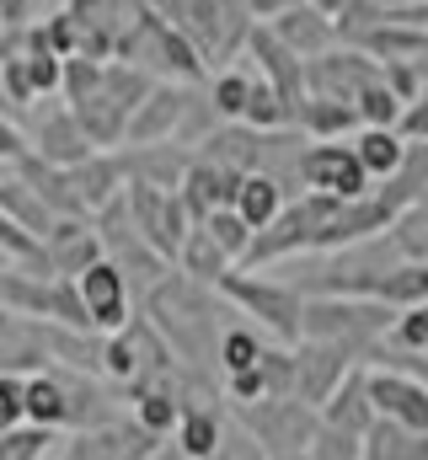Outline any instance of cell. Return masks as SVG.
I'll list each match as a JSON object with an SVG mask.
<instances>
[{
	"label": "cell",
	"mask_w": 428,
	"mask_h": 460,
	"mask_svg": "<svg viewBox=\"0 0 428 460\" xmlns=\"http://www.w3.org/2000/svg\"><path fill=\"white\" fill-rule=\"evenodd\" d=\"M295 128L306 139H353L359 113H353V102H337V97H306L295 113Z\"/></svg>",
	"instance_id": "cell-25"
},
{
	"label": "cell",
	"mask_w": 428,
	"mask_h": 460,
	"mask_svg": "<svg viewBox=\"0 0 428 460\" xmlns=\"http://www.w3.org/2000/svg\"><path fill=\"white\" fill-rule=\"evenodd\" d=\"M230 407H236V429L268 460L306 456L321 429V412L300 396H263V402H230Z\"/></svg>",
	"instance_id": "cell-4"
},
{
	"label": "cell",
	"mask_w": 428,
	"mask_h": 460,
	"mask_svg": "<svg viewBox=\"0 0 428 460\" xmlns=\"http://www.w3.org/2000/svg\"><path fill=\"white\" fill-rule=\"evenodd\" d=\"M172 439H177V456L183 460H214L219 445H225V418L214 412L210 402H188L177 429H172Z\"/></svg>",
	"instance_id": "cell-21"
},
{
	"label": "cell",
	"mask_w": 428,
	"mask_h": 460,
	"mask_svg": "<svg viewBox=\"0 0 428 460\" xmlns=\"http://www.w3.org/2000/svg\"><path fill=\"white\" fill-rule=\"evenodd\" d=\"M424 358H428V353H424Z\"/></svg>",
	"instance_id": "cell-47"
},
{
	"label": "cell",
	"mask_w": 428,
	"mask_h": 460,
	"mask_svg": "<svg viewBox=\"0 0 428 460\" xmlns=\"http://www.w3.org/2000/svg\"><path fill=\"white\" fill-rule=\"evenodd\" d=\"M172 268H177V273H188L193 284L214 289V284H219V279H225V273H230L236 262H230V257L219 252V241H214L210 230L193 220V230L183 235V246H177V262H172Z\"/></svg>",
	"instance_id": "cell-24"
},
{
	"label": "cell",
	"mask_w": 428,
	"mask_h": 460,
	"mask_svg": "<svg viewBox=\"0 0 428 460\" xmlns=\"http://www.w3.org/2000/svg\"><path fill=\"white\" fill-rule=\"evenodd\" d=\"M225 300H219V289H204V284H193L188 273H166V279H156L150 289H145V316H150V327L166 338V348L177 353V364H188V369H210L214 364V348H219V332H225V311H219Z\"/></svg>",
	"instance_id": "cell-1"
},
{
	"label": "cell",
	"mask_w": 428,
	"mask_h": 460,
	"mask_svg": "<svg viewBox=\"0 0 428 460\" xmlns=\"http://www.w3.org/2000/svg\"><path fill=\"white\" fill-rule=\"evenodd\" d=\"M199 226H204L214 241H219V252H225L236 268L246 262V252H252V235H257V230H252L246 220H241V215H236V204H225V209H210Z\"/></svg>",
	"instance_id": "cell-31"
},
{
	"label": "cell",
	"mask_w": 428,
	"mask_h": 460,
	"mask_svg": "<svg viewBox=\"0 0 428 460\" xmlns=\"http://www.w3.org/2000/svg\"><path fill=\"white\" fill-rule=\"evenodd\" d=\"M375 182L364 177L359 155L348 139H306L300 150V193H326V199H364Z\"/></svg>",
	"instance_id": "cell-6"
},
{
	"label": "cell",
	"mask_w": 428,
	"mask_h": 460,
	"mask_svg": "<svg viewBox=\"0 0 428 460\" xmlns=\"http://www.w3.org/2000/svg\"><path fill=\"white\" fill-rule=\"evenodd\" d=\"M311 5H317L321 16H332V22H337V16L348 11V0H311Z\"/></svg>",
	"instance_id": "cell-41"
},
{
	"label": "cell",
	"mask_w": 428,
	"mask_h": 460,
	"mask_svg": "<svg viewBox=\"0 0 428 460\" xmlns=\"http://www.w3.org/2000/svg\"><path fill=\"white\" fill-rule=\"evenodd\" d=\"M353 155H359V166H364V177L380 188V182H391L397 172H402V161H407V139L397 134V128H359L353 139Z\"/></svg>",
	"instance_id": "cell-22"
},
{
	"label": "cell",
	"mask_w": 428,
	"mask_h": 460,
	"mask_svg": "<svg viewBox=\"0 0 428 460\" xmlns=\"http://www.w3.org/2000/svg\"><path fill=\"white\" fill-rule=\"evenodd\" d=\"M321 423H326V429H343V434H353V439H364V434L375 429V396H370V369H364V364H353V369L343 375V385L321 402Z\"/></svg>",
	"instance_id": "cell-16"
},
{
	"label": "cell",
	"mask_w": 428,
	"mask_h": 460,
	"mask_svg": "<svg viewBox=\"0 0 428 460\" xmlns=\"http://www.w3.org/2000/svg\"><path fill=\"white\" fill-rule=\"evenodd\" d=\"M5 172H11V166H0V177H5Z\"/></svg>",
	"instance_id": "cell-45"
},
{
	"label": "cell",
	"mask_w": 428,
	"mask_h": 460,
	"mask_svg": "<svg viewBox=\"0 0 428 460\" xmlns=\"http://www.w3.org/2000/svg\"><path fill=\"white\" fill-rule=\"evenodd\" d=\"M268 27H273V38H279L284 49H295L300 59H317V54H326V49L337 43V22H332V16H321L311 0L284 5L279 16H268Z\"/></svg>",
	"instance_id": "cell-17"
},
{
	"label": "cell",
	"mask_w": 428,
	"mask_h": 460,
	"mask_svg": "<svg viewBox=\"0 0 428 460\" xmlns=\"http://www.w3.org/2000/svg\"><path fill=\"white\" fill-rule=\"evenodd\" d=\"M103 235L92 220H59L43 241V262H49V279H81L92 262H103Z\"/></svg>",
	"instance_id": "cell-15"
},
{
	"label": "cell",
	"mask_w": 428,
	"mask_h": 460,
	"mask_svg": "<svg viewBox=\"0 0 428 460\" xmlns=\"http://www.w3.org/2000/svg\"><path fill=\"white\" fill-rule=\"evenodd\" d=\"M219 300L246 311L268 338H279L284 348H295L306 338V295L290 279H268L263 268H230L219 284Z\"/></svg>",
	"instance_id": "cell-2"
},
{
	"label": "cell",
	"mask_w": 428,
	"mask_h": 460,
	"mask_svg": "<svg viewBox=\"0 0 428 460\" xmlns=\"http://www.w3.org/2000/svg\"><path fill=\"white\" fill-rule=\"evenodd\" d=\"M257 380H263V396H295V348H284V343L263 348Z\"/></svg>",
	"instance_id": "cell-34"
},
{
	"label": "cell",
	"mask_w": 428,
	"mask_h": 460,
	"mask_svg": "<svg viewBox=\"0 0 428 460\" xmlns=\"http://www.w3.org/2000/svg\"><path fill=\"white\" fill-rule=\"evenodd\" d=\"M306 460H364V439H353V434L321 423L317 439H311V450H306Z\"/></svg>",
	"instance_id": "cell-37"
},
{
	"label": "cell",
	"mask_w": 428,
	"mask_h": 460,
	"mask_svg": "<svg viewBox=\"0 0 428 460\" xmlns=\"http://www.w3.org/2000/svg\"><path fill=\"white\" fill-rule=\"evenodd\" d=\"M0 215H11L16 226L32 230L38 241H49V230L59 226V215H54V209H49V204H43V199H38L16 172H5V177H0Z\"/></svg>",
	"instance_id": "cell-26"
},
{
	"label": "cell",
	"mask_w": 428,
	"mask_h": 460,
	"mask_svg": "<svg viewBox=\"0 0 428 460\" xmlns=\"http://www.w3.org/2000/svg\"><path fill=\"white\" fill-rule=\"evenodd\" d=\"M204 92H210L219 123H241V113H246V92H252V70H219Z\"/></svg>",
	"instance_id": "cell-33"
},
{
	"label": "cell",
	"mask_w": 428,
	"mask_h": 460,
	"mask_svg": "<svg viewBox=\"0 0 428 460\" xmlns=\"http://www.w3.org/2000/svg\"><path fill=\"white\" fill-rule=\"evenodd\" d=\"M0 268H5V257H0Z\"/></svg>",
	"instance_id": "cell-46"
},
{
	"label": "cell",
	"mask_w": 428,
	"mask_h": 460,
	"mask_svg": "<svg viewBox=\"0 0 428 460\" xmlns=\"http://www.w3.org/2000/svg\"><path fill=\"white\" fill-rule=\"evenodd\" d=\"M65 172H70V188H76V199H81V209H86V215L107 209V204H112V199H123V188H129L118 150H92L86 161H76V166H65Z\"/></svg>",
	"instance_id": "cell-18"
},
{
	"label": "cell",
	"mask_w": 428,
	"mask_h": 460,
	"mask_svg": "<svg viewBox=\"0 0 428 460\" xmlns=\"http://www.w3.org/2000/svg\"><path fill=\"white\" fill-rule=\"evenodd\" d=\"M27 150L32 145H27V128L16 123V113H0V166H16Z\"/></svg>",
	"instance_id": "cell-38"
},
{
	"label": "cell",
	"mask_w": 428,
	"mask_h": 460,
	"mask_svg": "<svg viewBox=\"0 0 428 460\" xmlns=\"http://www.w3.org/2000/svg\"><path fill=\"white\" fill-rule=\"evenodd\" d=\"M246 59H252V70L284 97V108L290 113H300V102H306V59L295 54V49H284L279 38H273V27L268 22H257L252 32H246Z\"/></svg>",
	"instance_id": "cell-9"
},
{
	"label": "cell",
	"mask_w": 428,
	"mask_h": 460,
	"mask_svg": "<svg viewBox=\"0 0 428 460\" xmlns=\"http://www.w3.org/2000/svg\"><path fill=\"white\" fill-rule=\"evenodd\" d=\"M236 188H241V172H225V166H214V161H199V155H193V166H188V177H183L177 193H183L188 215L204 220L210 209L236 204Z\"/></svg>",
	"instance_id": "cell-20"
},
{
	"label": "cell",
	"mask_w": 428,
	"mask_h": 460,
	"mask_svg": "<svg viewBox=\"0 0 428 460\" xmlns=\"http://www.w3.org/2000/svg\"><path fill=\"white\" fill-rule=\"evenodd\" d=\"M0 16L11 22V27H32L38 16H32V0H0Z\"/></svg>",
	"instance_id": "cell-39"
},
{
	"label": "cell",
	"mask_w": 428,
	"mask_h": 460,
	"mask_svg": "<svg viewBox=\"0 0 428 460\" xmlns=\"http://www.w3.org/2000/svg\"><path fill=\"white\" fill-rule=\"evenodd\" d=\"M263 332H252V327H225L219 332V348H214V369L230 380V375H246V369H257V358H263Z\"/></svg>",
	"instance_id": "cell-30"
},
{
	"label": "cell",
	"mask_w": 428,
	"mask_h": 460,
	"mask_svg": "<svg viewBox=\"0 0 428 460\" xmlns=\"http://www.w3.org/2000/svg\"><path fill=\"white\" fill-rule=\"evenodd\" d=\"M391 22H413V27H428V0L424 5H386Z\"/></svg>",
	"instance_id": "cell-40"
},
{
	"label": "cell",
	"mask_w": 428,
	"mask_h": 460,
	"mask_svg": "<svg viewBox=\"0 0 428 460\" xmlns=\"http://www.w3.org/2000/svg\"><path fill=\"white\" fill-rule=\"evenodd\" d=\"M22 423H27V375L0 369V434H11Z\"/></svg>",
	"instance_id": "cell-36"
},
{
	"label": "cell",
	"mask_w": 428,
	"mask_h": 460,
	"mask_svg": "<svg viewBox=\"0 0 428 460\" xmlns=\"http://www.w3.org/2000/svg\"><path fill=\"white\" fill-rule=\"evenodd\" d=\"M118 161H123V177H129V182L177 193L183 177H188V166H193V150L177 145V139H166V145H123Z\"/></svg>",
	"instance_id": "cell-14"
},
{
	"label": "cell",
	"mask_w": 428,
	"mask_h": 460,
	"mask_svg": "<svg viewBox=\"0 0 428 460\" xmlns=\"http://www.w3.org/2000/svg\"><path fill=\"white\" fill-rule=\"evenodd\" d=\"M380 81V65L364 54V49H326L317 59H306V97H337V102H353L364 86Z\"/></svg>",
	"instance_id": "cell-7"
},
{
	"label": "cell",
	"mask_w": 428,
	"mask_h": 460,
	"mask_svg": "<svg viewBox=\"0 0 428 460\" xmlns=\"http://www.w3.org/2000/svg\"><path fill=\"white\" fill-rule=\"evenodd\" d=\"M279 460H306V456H279Z\"/></svg>",
	"instance_id": "cell-44"
},
{
	"label": "cell",
	"mask_w": 428,
	"mask_h": 460,
	"mask_svg": "<svg viewBox=\"0 0 428 460\" xmlns=\"http://www.w3.org/2000/svg\"><path fill=\"white\" fill-rule=\"evenodd\" d=\"M380 199L402 215L413 204H428V139H407V161L391 182H380Z\"/></svg>",
	"instance_id": "cell-27"
},
{
	"label": "cell",
	"mask_w": 428,
	"mask_h": 460,
	"mask_svg": "<svg viewBox=\"0 0 428 460\" xmlns=\"http://www.w3.org/2000/svg\"><path fill=\"white\" fill-rule=\"evenodd\" d=\"M27 423L54 429V434L70 429V369L65 364H49V369L27 375Z\"/></svg>",
	"instance_id": "cell-19"
},
{
	"label": "cell",
	"mask_w": 428,
	"mask_h": 460,
	"mask_svg": "<svg viewBox=\"0 0 428 460\" xmlns=\"http://www.w3.org/2000/svg\"><path fill=\"white\" fill-rule=\"evenodd\" d=\"M0 311H5V268H0Z\"/></svg>",
	"instance_id": "cell-42"
},
{
	"label": "cell",
	"mask_w": 428,
	"mask_h": 460,
	"mask_svg": "<svg viewBox=\"0 0 428 460\" xmlns=\"http://www.w3.org/2000/svg\"><path fill=\"white\" fill-rule=\"evenodd\" d=\"M380 305H391V311H413V305H428V262H397L391 273H386V284H380V295H375Z\"/></svg>",
	"instance_id": "cell-29"
},
{
	"label": "cell",
	"mask_w": 428,
	"mask_h": 460,
	"mask_svg": "<svg viewBox=\"0 0 428 460\" xmlns=\"http://www.w3.org/2000/svg\"><path fill=\"white\" fill-rule=\"evenodd\" d=\"M123 209H129V220H134V230H139L145 246H156L166 262H177V246H183V235L193 230V215H188L183 193L129 182V188H123Z\"/></svg>",
	"instance_id": "cell-5"
},
{
	"label": "cell",
	"mask_w": 428,
	"mask_h": 460,
	"mask_svg": "<svg viewBox=\"0 0 428 460\" xmlns=\"http://www.w3.org/2000/svg\"><path fill=\"white\" fill-rule=\"evenodd\" d=\"M0 113H11V108H5V86H0Z\"/></svg>",
	"instance_id": "cell-43"
},
{
	"label": "cell",
	"mask_w": 428,
	"mask_h": 460,
	"mask_svg": "<svg viewBox=\"0 0 428 460\" xmlns=\"http://www.w3.org/2000/svg\"><path fill=\"white\" fill-rule=\"evenodd\" d=\"M353 113H359V128H397V118L407 113V102L386 81H375V86H364L353 97Z\"/></svg>",
	"instance_id": "cell-32"
},
{
	"label": "cell",
	"mask_w": 428,
	"mask_h": 460,
	"mask_svg": "<svg viewBox=\"0 0 428 460\" xmlns=\"http://www.w3.org/2000/svg\"><path fill=\"white\" fill-rule=\"evenodd\" d=\"M370 396H375V418L428 434V385L407 369H370Z\"/></svg>",
	"instance_id": "cell-11"
},
{
	"label": "cell",
	"mask_w": 428,
	"mask_h": 460,
	"mask_svg": "<svg viewBox=\"0 0 428 460\" xmlns=\"http://www.w3.org/2000/svg\"><path fill=\"white\" fill-rule=\"evenodd\" d=\"M364 460H428V434L413 429H397V423H380L364 434Z\"/></svg>",
	"instance_id": "cell-28"
},
{
	"label": "cell",
	"mask_w": 428,
	"mask_h": 460,
	"mask_svg": "<svg viewBox=\"0 0 428 460\" xmlns=\"http://www.w3.org/2000/svg\"><path fill=\"white\" fill-rule=\"evenodd\" d=\"M27 145H32V155H43V161H54V166H76V161H86V155L97 150L65 102L32 113V123H27Z\"/></svg>",
	"instance_id": "cell-13"
},
{
	"label": "cell",
	"mask_w": 428,
	"mask_h": 460,
	"mask_svg": "<svg viewBox=\"0 0 428 460\" xmlns=\"http://www.w3.org/2000/svg\"><path fill=\"white\" fill-rule=\"evenodd\" d=\"M59 445L54 429H38V423H22L11 434H0V460H49Z\"/></svg>",
	"instance_id": "cell-35"
},
{
	"label": "cell",
	"mask_w": 428,
	"mask_h": 460,
	"mask_svg": "<svg viewBox=\"0 0 428 460\" xmlns=\"http://www.w3.org/2000/svg\"><path fill=\"white\" fill-rule=\"evenodd\" d=\"M290 199H295V188H284L279 177L252 172V177H241V188H236V215H241L252 230H268L279 215H284Z\"/></svg>",
	"instance_id": "cell-23"
},
{
	"label": "cell",
	"mask_w": 428,
	"mask_h": 460,
	"mask_svg": "<svg viewBox=\"0 0 428 460\" xmlns=\"http://www.w3.org/2000/svg\"><path fill=\"white\" fill-rule=\"evenodd\" d=\"M353 364H359V358H353L348 348L321 343V338H300V343H295V396L311 402L321 412V402L343 385V375H348Z\"/></svg>",
	"instance_id": "cell-12"
},
{
	"label": "cell",
	"mask_w": 428,
	"mask_h": 460,
	"mask_svg": "<svg viewBox=\"0 0 428 460\" xmlns=\"http://www.w3.org/2000/svg\"><path fill=\"white\" fill-rule=\"evenodd\" d=\"M76 289H81V300H86V316H92V332L107 338V332H118L129 316H134V284H129V273L103 257V262H92L81 279H76Z\"/></svg>",
	"instance_id": "cell-8"
},
{
	"label": "cell",
	"mask_w": 428,
	"mask_h": 460,
	"mask_svg": "<svg viewBox=\"0 0 428 460\" xmlns=\"http://www.w3.org/2000/svg\"><path fill=\"white\" fill-rule=\"evenodd\" d=\"M188 92L193 86H183V81H156L150 92H145V102L129 113L123 123V145H166V139H177V128H183V113H188ZM118 145V150H123Z\"/></svg>",
	"instance_id": "cell-10"
},
{
	"label": "cell",
	"mask_w": 428,
	"mask_h": 460,
	"mask_svg": "<svg viewBox=\"0 0 428 460\" xmlns=\"http://www.w3.org/2000/svg\"><path fill=\"white\" fill-rule=\"evenodd\" d=\"M397 311L380 300H348V295H306V338L348 348L359 364H370V353L391 338Z\"/></svg>",
	"instance_id": "cell-3"
}]
</instances>
